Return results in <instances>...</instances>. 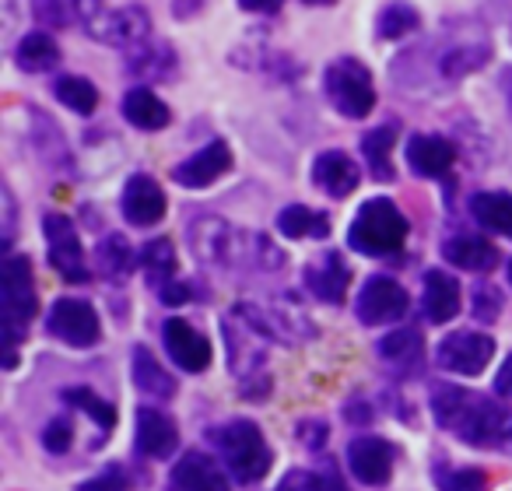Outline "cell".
Returning a JSON list of instances; mask_svg holds the SVG:
<instances>
[{"label":"cell","instance_id":"obj_34","mask_svg":"<svg viewBox=\"0 0 512 491\" xmlns=\"http://www.w3.org/2000/svg\"><path fill=\"white\" fill-rule=\"evenodd\" d=\"M53 95L78 116H92L99 109V88L88 78H78V74H60L57 85H53Z\"/></svg>","mask_w":512,"mask_h":491},{"label":"cell","instance_id":"obj_26","mask_svg":"<svg viewBox=\"0 0 512 491\" xmlns=\"http://www.w3.org/2000/svg\"><path fill=\"white\" fill-rule=\"evenodd\" d=\"M397 134H400L397 120H386L383 127L365 130L362 134L365 165H369V172L379 183H393V141H397Z\"/></svg>","mask_w":512,"mask_h":491},{"label":"cell","instance_id":"obj_28","mask_svg":"<svg viewBox=\"0 0 512 491\" xmlns=\"http://www.w3.org/2000/svg\"><path fill=\"white\" fill-rule=\"evenodd\" d=\"M470 218L495 235L512 239V193L484 190L470 197Z\"/></svg>","mask_w":512,"mask_h":491},{"label":"cell","instance_id":"obj_17","mask_svg":"<svg viewBox=\"0 0 512 491\" xmlns=\"http://www.w3.org/2000/svg\"><path fill=\"white\" fill-rule=\"evenodd\" d=\"M404 155L414 176L442 179L456 165V144L439 134H414L411 141H407Z\"/></svg>","mask_w":512,"mask_h":491},{"label":"cell","instance_id":"obj_18","mask_svg":"<svg viewBox=\"0 0 512 491\" xmlns=\"http://www.w3.org/2000/svg\"><path fill=\"white\" fill-rule=\"evenodd\" d=\"M302 278H306L309 295H316V299L327 302V306H341L344 292H348V285H351V267L341 253L330 250V253H323L316 264H309Z\"/></svg>","mask_w":512,"mask_h":491},{"label":"cell","instance_id":"obj_2","mask_svg":"<svg viewBox=\"0 0 512 491\" xmlns=\"http://www.w3.org/2000/svg\"><path fill=\"white\" fill-rule=\"evenodd\" d=\"M190 235L193 257L207 267H221V271H253V274H274L285 271V253L274 246L267 235L260 232H242V228L228 225L211 214H200L186 225Z\"/></svg>","mask_w":512,"mask_h":491},{"label":"cell","instance_id":"obj_41","mask_svg":"<svg viewBox=\"0 0 512 491\" xmlns=\"http://www.w3.org/2000/svg\"><path fill=\"white\" fill-rule=\"evenodd\" d=\"M78 491H130V474L120 467V463H113V467H106L99 477L81 484Z\"/></svg>","mask_w":512,"mask_h":491},{"label":"cell","instance_id":"obj_31","mask_svg":"<svg viewBox=\"0 0 512 491\" xmlns=\"http://www.w3.org/2000/svg\"><path fill=\"white\" fill-rule=\"evenodd\" d=\"M15 64L22 67L25 74L53 71V67L60 64V46L53 43V36H46V32H25L15 46Z\"/></svg>","mask_w":512,"mask_h":491},{"label":"cell","instance_id":"obj_10","mask_svg":"<svg viewBox=\"0 0 512 491\" xmlns=\"http://www.w3.org/2000/svg\"><path fill=\"white\" fill-rule=\"evenodd\" d=\"M491 355H495V341L481 330H453L449 337L439 341L435 362L442 372H456V376H477L488 369Z\"/></svg>","mask_w":512,"mask_h":491},{"label":"cell","instance_id":"obj_22","mask_svg":"<svg viewBox=\"0 0 512 491\" xmlns=\"http://www.w3.org/2000/svg\"><path fill=\"white\" fill-rule=\"evenodd\" d=\"M442 260H449L453 267H463V271L488 274L498 264V250L488 239H481V235L456 232L442 242Z\"/></svg>","mask_w":512,"mask_h":491},{"label":"cell","instance_id":"obj_43","mask_svg":"<svg viewBox=\"0 0 512 491\" xmlns=\"http://www.w3.org/2000/svg\"><path fill=\"white\" fill-rule=\"evenodd\" d=\"M299 435H302V446L323 449V442H327V421H320V418L302 421V425H299Z\"/></svg>","mask_w":512,"mask_h":491},{"label":"cell","instance_id":"obj_27","mask_svg":"<svg viewBox=\"0 0 512 491\" xmlns=\"http://www.w3.org/2000/svg\"><path fill=\"white\" fill-rule=\"evenodd\" d=\"M95 267H99V274L106 281L123 285V281L134 274V267H141V257L130 250V242L123 239L120 232H113L99 242V250H95Z\"/></svg>","mask_w":512,"mask_h":491},{"label":"cell","instance_id":"obj_14","mask_svg":"<svg viewBox=\"0 0 512 491\" xmlns=\"http://www.w3.org/2000/svg\"><path fill=\"white\" fill-rule=\"evenodd\" d=\"M123 218L130 221L134 228H151L165 218V190L155 176L148 172H137V176L127 179L123 186Z\"/></svg>","mask_w":512,"mask_h":491},{"label":"cell","instance_id":"obj_40","mask_svg":"<svg viewBox=\"0 0 512 491\" xmlns=\"http://www.w3.org/2000/svg\"><path fill=\"white\" fill-rule=\"evenodd\" d=\"M32 15L46 25V29H64L71 25V11L64 0H32Z\"/></svg>","mask_w":512,"mask_h":491},{"label":"cell","instance_id":"obj_24","mask_svg":"<svg viewBox=\"0 0 512 491\" xmlns=\"http://www.w3.org/2000/svg\"><path fill=\"white\" fill-rule=\"evenodd\" d=\"M421 306H425L428 323H449L456 313H460V281L446 271H428Z\"/></svg>","mask_w":512,"mask_h":491},{"label":"cell","instance_id":"obj_5","mask_svg":"<svg viewBox=\"0 0 512 491\" xmlns=\"http://www.w3.org/2000/svg\"><path fill=\"white\" fill-rule=\"evenodd\" d=\"M407 235H411V221L404 218V211L393 200L372 197L351 218L348 246L365 257H393L404 250Z\"/></svg>","mask_w":512,"mask_h":491},{"label":"cell","instance_id":"obj_11","mask_svg":"<svg viewBox=\"0 0 512 491\" xmlns=\"http://www.w3.org/2000/svg\"><path fill=\"white\" fill-rule=\"evenodd\" d=\"M411 306V295L400 281L386 278V274H376L362 285L355 302V313L365 327H379V323H397L400 316Z\"/></svg>","mask_w":512,"mask_h":491},{"label":"cell","instance_id":"obj_46","mask_svg":"<svg viewBox=\"0 0 512 491\" xmlns=\"http://www.w3.org/2000/svg\"><path fill=\"white\" fill-rule=\"evenodd\" d=\"M495 393H498V397H505V400H512V355H505L502 369H498V376H495Z\"/></svg>","mask_w":512,"mask_h":491},{"label":"cell","instance_id":"obj_29","mask_svg":"<svg viewBox=\"0 0 512 491\" xmlns=\"http://www.w3.org/2000/svg\"><path fill=\"white\" fill-rule=\"evenodd\" d=\"M169 116H172L169 106H165L151 88L141 85L123 95V120L134 123L137 130H162L165 123H169Z\"/></svg>","mask_w":512,"mask_h":491},{"label":"cell","instance_id":"obj_12","mask_svg":"<svg viewBox=\"0 0 512 491\" xmlns=\"http://www.w3.org/2000/svg\"><path fill=\"white\" fill-rule=\"evenodd\" d=\"M46 330H50L57 341L71 344V348H92V344L102 337L99 313H95L92 302H85V299H57L53 302Z\"/></svg>","mask_w":512,"mask_h":491},{"label":"cell","instance_id":"obj_20","mask_svg":"<svg viewBox=\"0 0 512 491\" xmlns=\"http://www.w3.org/2000/svg\"><path fill=\"white\" fill-rule=\"evenodd\" d=\"M169 491H228L225 467L214 463L204 453H186L183 460L172 467Z\"/></svg>","mask_w":512,"mask_h":491},{"label":"cell","instance_id":"obj_35","mask_svg":"<svg viewBox=\"0 0 512 491\" xmlns=\"http://www.w3.org/2000/svg\"><path fill=\"white\" fill-rule=\"evenodd\" d=\"M64 404H71V407H78L81 414H88V418L95 421V428L102 432V439H106V432H113L116 407L109 404V400H102L95 390H88V386H71V390H64Z\"/></svg>","mask_w":512,"mask_h":491},{"label":"cell","instance_id":"obj_44","mask_svg":"<svg viewBox=\"0 0 512 491\" xmlns=\"http://www.w3.org/2000/svg\"><path fill=\"white\" fill-rule=\"evenodd\" d=\"M0 197H4V246H11V242H15V218H18V211H15V197H11L8 186L0 190Z\"/></svg>","mask_w":512,"mask_h":491},{"label":"cell","instance_id":"obj_1","mask_svg":"<svg viewBox=\"0 0 512 491\" xmlns=\"http://www.w3.org/2000/svg\"><path fill=\"white\" fill-rule=\"evenodd\" d=\"M491 60V32L477 18H446L432 39L411 46L393 64V81L407 92H442Z\"/></svg>","mask_w":512,"mask_h":491},{"label":"cell","instance_id":"obj_7","mask_svg":"<svg viewBox=\"0 0 512 491\" xmlns=\"http://www.w3.org/2000/svg\"><path fill=\"white\" fill-rule=\"evenodd\" d=\"M211 442H214V449H218L225 470L239 484H256L271 470V446H267L260 425H253V421H246V418L228 421V425L214 428Z\"/></svg>","mask_w":512,"mask_h":491},{"label":"cell","instance_id":"obj_4","mask_svg":"<svg viewBox=\"0 0 512 491\" xmlns=\"http://www.w3.org/2000/svg\"><path fill=\"white\" fill-rule=\"evenodd\" d=\"M36 281L32 264L22 253H8L0 267V330H4V369H15L18 344H22L29 320L36 316Z\"/></svg>","mask_w":512,"mask_h":491},{"label":"cell","instance_id":"obj_13","mask_svg":"<svg viewBox=\"0 0 512 491\" xmlns=\"http://www.w3.org/2000/svg\"><path fill=\"white\" fill-rule=\"evenodd\" d=\"M232 169V148L225 141H211L190 155L186 162H179L172 169V183H179L183 190H207L211 183H218L225 172Z\"/></svg>","mask_w":512,"mask_h":491},{"label":"cell","instance_id":"obj_6","mask_svg":"<svg viewBox=\"0 0 512 491\" xmlns=\"http://www.w3.org/2000/svg\"><path fill=\"white\" fill-rule=\"evenodd\" d=\"M71 4L85 36H92L95 43L127 53L151 39V18L141 4H127V8H109L106 0H71Z\"/></svg>","mask_w":512,"mask_h":491},{"label":"cell","instance_id":"obj_45","mask_svg":"<svg viewBox=\"0 0 512 491\" xmlns=\"http://www.w3.org/2000/svg\"><path fill=\"white\" fill-rule=\"evenodd\" d=\"M158 299H162L165 306H183V302H190V285H183V281H172L169 288H162V292H158Z\"/></svg>","mask_w":512,"mask_h":491},{"label":"cell","instance_id":"obj_37","mask_svg":"<svg viewBox=\"0 0 512 491\" xmlns=\"http://www.w3.org/2000/svg\"><path fill=\"white\" fill-rule=\"evenodd\" d=\"M439 491H488V477L477 467H435Z\"/></svg>","mask_w":512,"mask_h":491},{"label":"cell","instance_id":"obj_23","mask_svg":"<svg viewBox=\"0 0 512 491\" xmlns=\"http://www.w3.org/2000/svg\"><path fill=\"white\" fill-rule=\"evenodd\" d=\"M379 362L393 372H414L421 362H425V341L414 327H400L393 334H386L383 341L376 344Z\"/></svg>","mask_w":512,"mask_h":491},{"label":"cell","instance_id":"obj_48","mask_svg":"<svg viewBox=\"0 0 512 491\" xmlns=\"http://www.w3.org/2000/svg\"><path fill=\"white\" fill-rule=\"evenodd\" d=\"M200 8H204V0H172V15H176L179 22H186V18H193Z\"/></svg>","mask_w":512,"mask_h":491},{"label":"cell","instance_id":"obj_39","mask_svg":"<svg viewBox=\"0 0 512 491\" xmlns=\"http://www.w3.org/2000/svg\"><path fill=\"white\" fill-rule=\"evenodd\" d=\"M43 446H46V453L64 456L67 449L74 446V425H71V418H53L50 425H46V432H43Z\"/></svg>","mask_w":512,"mask_h":491},{"label":"cell","instance_id":"obj_3","mask_svg":"<svg viewBox=\"0 0 512 491\" xmlns=\"http://www.w3.org/2000/svg\"><path fill=\"white\" fill-rule=\"evenodd\" d=\"M432 414L439 428L477 449H509L512 453V411L491 397L439 383L432 390Z\"/></svg>","mask_w":512,"mask_h":491},{"label":"cell","instance_id":"obj_9","mask_svg":"<svg viewBox=\"0 0 512 491\" xmlns=\"http://www.w3.org/2000/svg\"><path fill=\"white\" fill-rule=\"evenodd\" d=\"M43 235H46V257H50L53 271L60 274L64 281L71 285H81V281L92 278L85 264V250H81V239H78V228L67 214L53 211L43 218Z\"/></svg>","mask_w":512,"mask_h":491},{"label":"cell","instance_id":"obj_30","mask_svg":"<svg viewBox=\"0 0 512 491\" xmlns=\"http://www.w3.org/2000/svg\"><path fill=\"white\" fill-rule=\"evenodd\" d=\"M141 271L144 278H148V285L155 288V292H162V288H169L172 281H176V246H172L169 239H151L141 246Z\"/></svg>","mask_w":512,"mask_h":491},{"label":"cell","instance_id":"obj_16","mask_svg":"<svg viewBox=\"0 0 512 491\" xmlns=\"http://www.w3.org/2000/svg\"><path fill=\"white\" fill-rule=\"evenodd\" d=\"M162 341L169 358L183 372H204L211 365V344H207V337L197 327H190L186 320H179V316L162 327Z\"/></svg>","mask_w":512,"mask_h":491},{"label":"cell","instance_id":"obj_47","mask_svg":"<svg viewBox=\"0 0 512 491\" xmlns=\"http://www.w3.org/2000/svg\"><path fill=\"white\" fill-rule=\"evenodd\" d=\"M281 4L285 0H239V8L253 11V15H274V11H281Z\"/></svg>","mask_w":512,"mask_h":491},{"label":"cell","instance_id":"obj_50","mask_svg":"<svg viewBox=\"0 0 512 491\" xmlns=\"http://www.w3.org/2000/svg\"><path fill=\"white\" fill-rule=\"evenodd\" d=\"M502 88H505V99H509V106H512V71H505Z\"/></svg>","mask_w":512,"mask_h":491},{"label":"cell","instance_id":"obj_38","mask_svg":"<svg viewBox=\"0 0 512 491\" xmlns=\"http://www.w3.org/2000/svg\"><path fill=\"white\" fill-rule=\"evenodd\" d=\"M474 320L477 323H495L502 313V292L495 285H477L474 288Z\"/></svg>","mask_w":512,"mask_h":491},{"label":"cell","instance_id":"obj_25","mask_svg":"<svg viewBox=\"0 0 512 491\" xmlns=\"http://www.w3.org/2000/svg\"><path fill=\"white\" fill-rule=\"evenodd\" d=\"M123 57H127V71L134 74V78L169 81L172 71H176V53H172V46L158 43V39H148V43L134 46V50H127Z\"/></svg>","mask_w":512,"mask_h":491},{"label":"cell","instance_id":"obj_51","mask_svg":"<svg viewBox=\"0 0 512 491\" xmlns=\"http://www.w3.org/2000/svg\"><path fill=\"white\" fill-rule=\"evenodd\" d=\"M306 4H334V0H306Z\"/></svg>","mask_w":512,"mask_h":491},{"label":"cell","instance_id":"obj_19","mask_svg":"<svg viewBox=\"0 0 512 491\" xmlns=\"http://www.w3.org/2000/svg\"><path fill=\"white\" fill-rule=\"evenodd\" d=\"M179 446V428L169 414L158 407H141L137 411V449L151 460H169Z\"/></svg>","mask_w":512,"mask_h":491},{"label":"cell","instance_id":"obj_42","mask_svg":"<svg viewBox=\"0 0 512 491\" xmlns=\"http://www.w3.org/2000/svg\"><path fill=\"white\" fill-rule=\"evenodd\" d=\"M309 491H348V481L334 463H323L320 470H309Z\"/></svg>","mask_w":512,"mask_h":491},{"label":"cell","instance_id":"obj_33","mask_svg":"<svg viewBox=\"0 0 512 491\" xmlns=\"http://www.w3.org/2000/svg\"><path fill=\"white\" fill-rule=\"evenodd\" d=\"M130 365H134V383H137V390H141V393H148V397H158V400H165V397H172V393H176V383H172V376L162 369V362H158V358L151 355L148 348H141V344H137Z\"/></svg>","mask_w":512,"mask_h":491},{"label":"cell","instance_id":"obj_52","mask_svg":"<svg viewBox=\"0 0 512 491\" xmlns=\"http://www.w3.org/2000/svg\"><path fill=\"white\" fill-rule=\"evenodd\" d=\"M505 274H509V285H512V260H509V267H505Z\"/></svg>","mask_w":512,"mask_h":491},{"label":"cell","instance_id":"obj_32","mask_svg":"<svg viewBox=\"0 0 512 491\" xmlns=\"http://www.w3.org/2000/svg\"><path fill=\"white\" fill-rule=\"evenodd\" d=\"M278 232L285 239H327L330 235V218L316 207L292 204L278 214Z\"/></svg>","mask_w":512,"mask_h":491},{"label":"cell","instance_id":"obj_15","mask_svg":"<svg viewBox=\"0 0 512 491\" xmlns=\"http://www.w3.org/2000/svg\"><path fill=\"white\" fill-rule=\"evenodd\" d=\"M348 467L362 484L379 488L393 474V446L379 435H358L348 446Z\"/></svg>","mask_w":512,"mask_h":491},{"label":"cell","instance_id":"obj_36","mask_svg":"<svg viewBox=\"0 0 512 491\" xmlns=\"http://www.w3.org/2000/svg\"><path fill=\"white\" fill-rule=\"evenodd\" d=\"M421 25V15L411 8V4H404V0H397V4H386L383 11H379L376 18V36L383 39V43H397V39L411 36V32H418Z\"/></svg>","mask_w":512,"mask_h":491},{"label":"cell","instance_id":"obj_8","mask_svg":"<svg viewBox=\"0 0 512 491\" xmlns=\"http://www.w3.org/2000/svg\"><path fill=\"white\" fill-rule=\"evenodd\" d=\"M323 88H327L330 106L337 109L348 120H365V116L376 109V85H372V74L362 60L341 57L327 67L323 74Z\"/></svg>","mask_w":512,"mask_h":491},{"label":"cell","instance_id":"obj_21","mask_svg":"<svg viewBox=\"0 0 512 491\" xmlns=\"http://www.w3.org/2000/svg\"><path fill=\"white\" fill-rule=\"evenodd\" d=\"M313 183L320 186L327 197L344 200L348 193L358 190L362 169H358L344 151H323V155H316V162H313Z\"/></svg>","mask_w":512,"mask_h":491},{"label":"cell","instance_id":"obj_49","mask_svg":"<svg viewBox=\"0 0 512 491\" xmlns=\"http://www.w3.org/2000/svg\"><path fill=\"white\" fill-rule=\"evenodd\" d=\"M278 491H309V470H292Z\"/></svg>","mask_w":512,"mask_h":491}]
</instances>
